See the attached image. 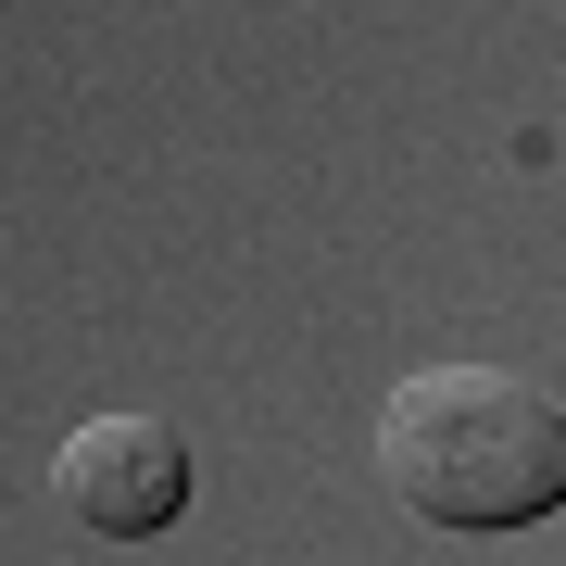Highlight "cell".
I'll return each mask as SVG.
<instances>
[{
	"mask_svg": "<svg viewBox=\"0 0 566 566\" xmlns=\"http://www.w3.org/2000/svg\"><path fill=\"white\" fill-rule=\"evenodd\" d=\"M378 479L428 528H528L566 504V403L516 365H416L378 403Z\"/></svg>",
	"mask_w": 566,
	"mask_h": 566,
	"instance_id": "6da1fadb",
	"label": "cell"
},
{
	"mask_svg": "<svg viewBox=\"0 0 566 566\" xmlns=\"http://www.w3.org/2000/svg\"><path fill=\"white\" fill-rule=\"evenodd\" d=\"M51 504L76 528H102V542H151V528H177V504H189V441L164 416H88V428H63V453H51Z\"/></svg>",
	"mask_w": 566,
	"mask_h": 566,
	"instance_id": "7a4b0ae2",
	"label": "cell"
}]
</instances>
